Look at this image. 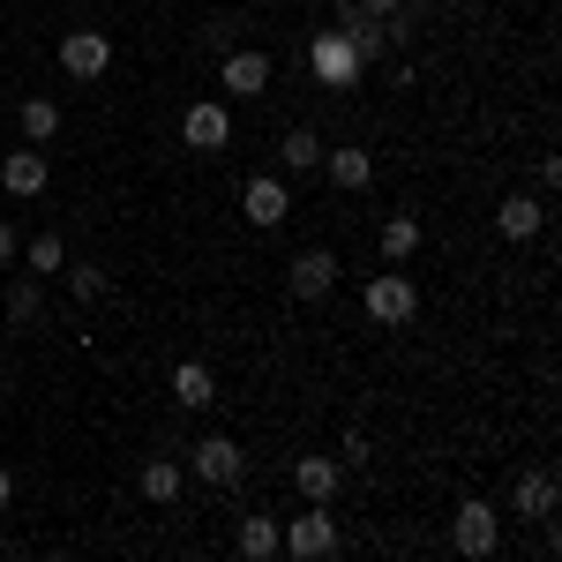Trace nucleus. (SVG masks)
I'll use <instances>...</instances> for the list:
<instances>
[{
    "label": "nucleus",
    "mask_w": 562,
    "mask_h": 562,
    "mask_svg": "<svg viewBox=\"0 0 562 562\" xmlns=\"http://www.w3.org/2000/svg\"><path fill=\"white\" fill-rule=\"evenodd\" d=\"M307 68H315V83H330V90H352L360 76H368L346 31H315V38H307Z\"/></svg>",
    "instance_id": "nucleus-1"
},
{
    "label": "nucleus",
    "mask_w": 562,
    "mask_h": 562,
    "mask_svg": "<svg viewBox=\"0 0 562 562\" xmlns=\"http://www.w3.org/2000/svg\"><path fill=\"white\" fill-rule=\"evenodd\" d=\"M450 548L473 555V562L495 555V548H503V518H495V503H458V510H450Z\"/></svg>",
    "instance_id": "nucleus-2"
},
{
    "label": "nucleus",
    "mask_w": 562,
    "mask_h": 562,
    "mask_svg": "<svg viewBox=\"0 0 562 562\" xmlns=\"http://www.w3.org/2000/svg\"><path fill=\"white\" fill-rule=\"evenodd\" d=\"M360 301H368V315H375V323L405 330V323L420 315V285H413L405 270H383V278H368V293H360Z\"/></svg>",
    "instance_id": "nucleus-3"
},
{
    "label": "nucleus",
    "mask_w": 562,
    "mask_h": 562,
    "mask_svg": "<svg viewBox=\"0 0 562 562\" xmlns=\"http://www.w3.org/2000/svg\"><path fill=\"white\" fill-rule=\"evenodd\" d=\"M188 473L211 480V487H233V480L248 473V450L225 442V435H203V442H188Z\"/></svg>",
    "instance_id": "nucleus-4"
},
{
    "label": "nucleus",
    "mask_w": 562,
    "mask_h": 562,
    "mask_svg": "<svg viewBox=\"0 0 562 562\" xmlns=\"http://www.w3.org/2000/svg\"><path fill=\"white\" fill-rule=\"evenodd\" d=\"M285 555H301V562H315V555H330L338 548V518H330V503H307L301 518L285 525V540H278Z\"/></svg>",
    "instance_id": "nucleus-5"
},
{
    "label": "nucleus",
    "mask_w": 562,
    "mask_h": 562,
    "mask_svg": "<svg viewBox=\"0 0 562 562\" xmlns=\"http://www.w3.org/2000/svg\"><path fill=\"white\" fill-rule=\"evenodd\" d=\"M180 143H188V150H203V158H217V150H233V113H225L217 98H203V105H188V113H180Z\"/></svg>",
    "instance_id": "nucleus-6"
},
{
    "label": "nucleus",
    "mask_w": 562,
    "mask_h": 562,
    "mask_svg": "<svg viewBox=\"0 0 562 562\" xmlns=\"http://www.w3.org/2000/svg\"><path fill=\"white\" fill-rule=\"evenodd\" d=\"M270 53H256V45H233V53H217V83L233 90V98H262L270 90Z\"/></svg>",
    "instance_id": "nucleus-7"
},
{
    "label": "nucleus",
    "mask_w": 562,
    "mask_h": 562,
    "mask_svg": "<svg viewBox=\"0 0 562 562\" xmlns=\"http://www.w3.org/2000/svg\"><path fill=\"white\" fill-rule=\"evenodd\" d=\"M285 285H293V301H330L338 293V256L330 248H301L293 270H285Z\"/></svg>",
    "instance_id": "nucleus-8"
},
{
    "label": "nucleus",
    "mask_w": 562,
    "mask_h": 562,
    "mask_svg": "<svg viewBox=\"0 0 562 562\" xmlns=\"http://www.w3.org/2000/svg\"><path fill=\"white\" fill-rule=\"evenodd\" d=\"M60 68H68L76 83H98V76L113 68V38H105V31H68V38H60Z\"/></svg>",
    "instance_id": "nucleus-9"
},
{
    "label": "nucleus",
    "mask_w": 562,
    "mask_h": 562,
    "mask_svg": "<svg viewBox=\"0 0 562 562\" xmlns=\"http://www.w3.org/2000/svg\"><path fill=\"white\" fill-rule=\"evenodd\" d=\"M45 180H53V166H45V150H38V143H23V150H8V158H0V188H8L15 203L45 195Z\"/></svg>",
    "instance_id": "nucleus-10"
},
{
    "label": "nucleus",
    "mask_w": 562,
    "mask_h": 562,
    "mask_svg": "<svg viewBox=\"0 0 562 562\" xmlns=\"http://www.w3.org/2000/svg\"><path fill=\"white\" fill-rule=\"evenodd\" d=\"M240 211H248V225H285V217H293V188L278 173H256L240 188Z\"/></svg>",
    "instance_id": "nucleus-11"
},
{
    "label": "nucleus",
    "mask_w": 562,
    "mask_h": 562,
    "mask_svg": "<svg viewBox=\"0 0 562 562\" xmlns=\"http://www.w3.org/2000/svg\"><path fill=\"white\" fill-rule=\"evenodd\" d=\"M338 480H346V465L323 458V450H307L301 465H293V487H301L307 503H338Z\"/></svg>",
    "instance_id": "nucleus-12"
},
{
    "label": "nucleus",
    "mask_w": 562,
    "mask_h": 562,
    "mask_svg": "<svg viewBox=\"0 0 562 562\" xmlns=\"http://www.w3.org/2000/svg\"><path fill=\"white\" fill-rule=\"evenodd\" d=\"M510 503H518V518H555V473L548 465H532V473H518L510 480Z\"/></svg>",
    "instance_id": "nucleus-13"
},
{
    "label": "nucleus",
    "mask_w": 562,
    "mask_h": 562,
    "mask_svg": "<svg viewBox=\"0 0 562 562\" xmlns=\"http://www.w3.org/2000/svg\"><path fill=\"white\" fill-rule=\"evenodd\" d=\"M323 173H330V188H346V195H360V188L375 180V158H368L360 143H338V150H323Z\"/></svg>",
    "instance_id": "nucleus-14"
},
{
    "label": "nucleus",
    "mask_w": 562,
    "mask_h": 562,
    "mask_svg": "<svg viewBox=\"0 0 562 562\" xmlns=\"http://www.w3.org/2000/svg\"><path fill=\"white\" fill-rule=\"evenodd\" d=\"M540 225H548V203H532V195H510V203H495V233L503 240H540Z\"/></svg>",
    "instance_id": "nucleus-15"
},
{
    "label": "nucleus",
    "mask_w": 562,
    "mask_h": 562,
    "mask_svg": "<svg viewBox=\"0 0 562 562\" xmlns=\"http://www.w3.org/2000/svg\"><path fill=\"white\" fill-rule=\"evenodd\" d=\"M173 397L188 405V413H211V405H217V375L203 368V360H180V368H173Z\"/></svg>",
    "instance_id": "nucleus-16"
},
{
    "label": "nucleus",
    "mask_w": 562,
    "mask_h": 562,
    "mask_svg": "<svg viewBox=\"0 0 562 562\" xmlns=\"http://www.w3.org/2000/svg\"><path fill=\"white\" fill-rule=\"evenodd\" d=\"M278 540H285V532H278V518H262V510H248L240 532H233V548H240L248 562H270V555H278Z\"/></svg>",
    "instance_id": "nucleus-17"
},
{
    "label": "nucleus",
    "mask_w": 562,
    "mask_h": 562,
    "mask_svg": "<svg viewBox=\"0 0 562 562\" xmlns=\"http://www.w3.org/2000/svg\"><path fill=\"white\" fill-rule=\"evenodd\" d=\"M278 158H285V173H323V135L293 128L285 143H278Z\"/></svg>",
    "instance_id": "nucleus-18"
},
{
    "label": "nucleus",
    "mask_w": 562,
    "mask_h": 562,
    "mask_svg": "<svg viewBox=\"0 0 562 562\" xmlns=\"http://www.w3.org/2000/svg\"><path fill=\"white\" fill-rule=\"evenodd\" d=\"M420 256V217H383V262H413Z\"/></svg>",
    "instance_id": "nucleus-19"
},
{
    "label": "nucleus",
    "mask_w": 562,
    "mask_h": 562,
    "mask_svg": "<svg viewBox=\"0 0 562 562\" xmlns=\"http://www.w3.org/2000/svg\"><path fill=\"white\" fill-rule=\"evenodd\" d=\"M180 465L173 458H166V450H158V458H150V465H143V503H180Z\"/></svg>",
    "instance_id": "nucleus-20"
},
{
    "label": "nucleus",
    "mask_w": 562,
    "mask_h": 562,
    "mask_svg": "<svg viewBox=\"0 0 562 562\" xmlns=\"http://www.w3.org/2000/svg\"><path fill=\"white\" fill-rule=\"evenodd\" d=\"M23 135H31V143H53V135H60V105H53V98H23Z\"/></svg>",
    "instance_id": "nucleus-21"
},
{
    "label": "nucleus",
    "mask_w": 562,
    "mask_h": 562,
    "mask_svg": "<svg viewBox=\"0 0 562 562\" xmlns=\"http://www.w3.org/2000/svg\"><path fill=\"white\" fill-rule=\"evenodd\" d=\"M23 262H31L38 278H53V270H68V240H60V233H38V240L23 248Z\"/></svg>",
    "instance_id": "nucleus-22"
},
{
    "label": "nucleus",
    "mask_w": 562,
    "mask_h": 562,
    "mask_svg": "<svg viewBox=\"0 0 562 562\" xmlns=\"http://www.w3.org/2000/svg\"><path fill=\"white\" fill-rule=\"evenodd\" d=\"M346 38H352V53H360V68L390 53V38H383V23H375V15H360V23H346Z\"/></svg>",
    "instance_id": "nucleus-23"
},
{
    "label": "nucleus",
    "mask_w": 562,
    "mask_h": 562,
    "mask_svg": "<svg viewBox=\"0 0 562 562\" xmlns=\"http://www.w3.org/2000/svg\"><path fill=\"white\" fill-rule=\"evenodd\" d=\"M68 293H76L83 307H98L105 301V270H98V262H68Z\"/></svg>",
    "instance_id": "nucleus-24"
},
{
    "label": "nucleus",
    "mask_w": 562,
    "mask_h": 562,
    "mask_svg": "<svg viewBox=\"0 0 562 562\" xmlns=\"http://www.w3.org/2000/svg\"><path fill=\"white\" fill-rule=\"evenodd\" d=\"M8 323H23V330H31V323H45L38 285H15V293H8Z\"/></svg>",
    "instance_id": "nucleus-25"
},
{
    "label": "nucleus",
    "mask_w": 562,
    "mask_h": 562,
    "mask_svg": "<svg viewBox=\"0 0 562 562\" xmlns=\"http://www.w3.org/2000/svg\"><path fill=\"white\" fill-rule=\"evenodd\" d=\"M203 45H211V53H233V45H240V31H233V23H211V31H203Z\"/></svg>",
    "instance_id": "nucleus-26"
},
{
    "label": "nucleus",
    "mask_w": 562,
    "mask_h": 562,
    "mask_svg": "<svg viewBox=\"0 0 562 562\" xmlns=\"http://www.w3.org/2000/svg\"><path fill=\"white\" fill-rule=\"evenodd\" d=\"M368 458H375V442H368V435L352 428V435H346V465H368Z\"/></svg>",
    "instance_id": "nucleus-27"
},
{
    "label": "nucleus",
    "mask_w": 562,
    "mask_h": 562,
    "mask_svg": "<svg viewBox=\"0 0 562 562\" xmlns=\"http://www.w3.org/2000/svg\"><path fill=\"white\" fill-rule=\"evenodd\" d=\"M15 248H23V240H15V225H8V217H0V270H8V262H15Z\"/></svg>",
    "instance_id": "nucleus-28"
},
{
    "label": "nucleus",
    "mask_w": 562,
    "mask_h": 562,
    "mask_svg": "<svg viewBox=\"0 0 562 562\" xmlns=\"http://www.w3.org/2000/svg\"><path fill=\"white\" fill-rule=\"evenodd\" d=\"M397 8H405V0H368V15H375V23H383V15H397Z\"/></svg>",
    "instance_id": "nucleus-29"
},
{
    "label": "nucleus",
    "mask_w": 562,
    "mask_h": 562,
    "mask_svg": "<svg viewBox=\"0 0 562 562\" xmlns=\"http://www.w3.org/2000/svg\"><path fill=\"white\" fill-rule=\"evenodd\" d=\"M8 503H15V473L0 465V510H8Z\"/></svg>",
    "instance_id": "nucleus-30"
}]
</instances>
